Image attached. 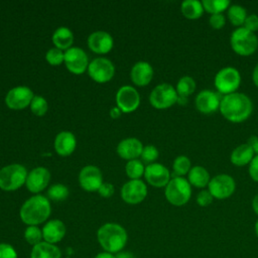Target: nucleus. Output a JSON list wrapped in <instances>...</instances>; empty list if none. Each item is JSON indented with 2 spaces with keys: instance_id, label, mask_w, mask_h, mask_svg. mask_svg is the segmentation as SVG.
<instances>
[{
  "instance_id": "37998d69",
  "label": "nucleus",
  "mask_w": 258,
  "mask_h": 258,
  "mask_svg": "<svg viewBox=\"0 0 258 258\" xmlns=\"http://www.w3.org/2000/svg\"><path fill=\"white\" fill-rule=\"evenodd\" d=\"M248 172L250 177L258 182V155H255L253 157V159L251 160V162L249 163V167H248Z\"/></svg>"
},
{
  "instance_id": "72a5a7b5",
  "label": "nucleus",
  "mask_w": 258,
  "mask_h": 258,
  "mask_svg": "<svg viewBox=\"0 0 258 258\" xmlns=\"http://www.w3.org/2000/svg\"><path fill=\"white\" fill-rule=\"evenodd\" d=\"M47 196L50 200H52L54 202H60V201H63L68 198L69 189L64 184L55 183V184H52L48 188Z\"/></svg>"
},
{
  "instance_id": "09e8293b",
  "label": "nucleus",
  "mask_w": 258,
  "mask_h": 258,
  "mask_svg": "<svg viewBox=\"0 0 258 258\" xmlns=\"http://www.w3.org/2000/svg\"><path fill=\"white\" fill-rule=\"evenodd\" d=\"M94 258H116V255L115 254H112V253H109V252H100L98 253Z\"/></svg>"
},
{
  "instance_id": "9b49d317",
  "label": "nucleus",
  "mask_w": 258,
  "mask_h": 258,
  "mask_svg": "<svg viewBox=\"0 0 258 258\" xmlns=\"http://www.w3.org/2000/svg\"><path fill=\"white\" fill-rule=\"evenodd\" d=\"M32 91L25 86H18L11 89L5 98V103L8 108L13 110H21L26 108L33 99Z\"/></svg>"
},
{
  "instance_id": "c85d7f7f",
  "label": "nucleus",
  "mask_w": 258,
  "mask_h": 258,
  "mask_svg": "<svg viewBox=\"0 0 258 258\" xmlns=\"http://www.w3.org/2000/svg\"><path fill=\"white\" fill-rule=\"evenodd\" d=\"M246 9L239 4H231L227 10V17L230 23L235 27H243L247 17Z\"/></svg>"
},
{
  "instance_id": "473e14b6",
  "label": "nucleus",
  "mask_w": 258,
  "mask_h": 258,
  "mask_svg": "<svg viewBox=\"0 0 258 258\" xmlns=\"http://www.w3.org/2000/svg\"><path fill=\"white\" fill-rule=\"evenodd\" d=\"M125 171L129 178L139 179L142 176V174H144L145 167L143 165V162H141V160L132 159L126 163Z\"/></svg>"
},
{
  "instance_id": "b1692460",
  "label": "nucleus",
  "mask_w": 258,
  "mask_h": 258,
  "mask_svg": "<svg viewBox=\"0 0 258 258\" xmlns=\"http://www.w3.org/2000/svg\"><path fill=\"white\" fill-rule=\"evenodd\" d=\"M255 153L249 143H243L238 145L233 149L230 155V161L236 166H245L249 165Z\"/></svg>"
},
{
  "instance_id": "412c9836",
  "label": "nucleus",
  "mask_w": 258,
  "mask_h": 258,
  "mask_svg": "<svg viewBox=\"0 0 258 258\" xmlns=\"http://www.w3.org/2000/svg\"><path fill=\"white\" fill-rule=\"evenodd\" d=\"M130 78L136 86H146L153 78V69L147 61H138L132 67Z\"/></svg>"
},
{
  "instance_id": "79ce46f5",
  "label": "nucleus",
  "mask_w": 258,
  "mask_h": 258,
  "mask_svg": "<svg viewBox=\"0 0 258 258\" xmlns=\"http://www.w3.org/2000/svg\"><path fill=\"white\" fill-rule=\"evenodd\" d=\"M243 27H245L246 29H248L252 32L257 31L258 30V15L255 13L247 15Z\"/></svg>"
},
{
  "instance_id": "f704fd0d",
  "label": "nucleus",
  "mask_w": 258,
  "mask_h": 258,
  "mask_svg": "<svg viewBox=\"0 0 258 258\" xmlns=\"http://www.w3.org/2000/svg\"><path fill=\"white\" fill-rule=\"evenodd\" d=\"M24 239L29 245L34 246L42 242V231L37 226H27L24 231Z\"/></svg>"
},
{
  "instance_id": "9d476101",
  "label": "nucleus",
  "mask_w": 258,
  "mask_h": 258,
  "mask_svg": "<svg viewBox=\"0 0 258 258\" xmlns=\"http://www.w3.org/2000/svg\"><path fill=\"white\" fill-rule=\"evenodd\" d=\"M88 73L90 77L97 83L109 82L115 73L114 64L111 60L105 57H98L93 59L88 66Z\"/></svg>"
},
{
  "instance_id": "5701e85b",
  "label": "nucleus",
  "mask_w": 258,
  "mask_h": 258,
  "mask_svg": "<svg viewBox=\"0 0 258 258\" xmlns=\"http://www.w3.org/2000/svg\"><path fill=\"white\" fill-rule=\"evenodd\" d=\"M77 146V140L75 135L69 131H62L58 133L54 140V148L57 154L61 156L71 155Z\"/></svg>"
},
{
  "instance_id": "f3484780",
  "label": "nucleus",
  "mask_w": 258,
  "mask_h": 258,
  "mask_svg": "<svg viewBox=\"0 0 258 258\" xmlns=\"http://www.w3.org/2000/svg\"><path fill=\"white\" fill-rule=\"evenodd\" d=\"M79 181L82 186L87 191H96L100 188L103 183V177L101 170L94 165H87L82 168Z\"/></svg>"
},
{
  "instance_id": "ea45409f",
  "label": "nucleus",
  "mask_w": 258,
  "mask_h": 258,
  "mask_svg": "<svg viewBox=\"0 0 258 258\" xmlns=\"http://www.w3.org/2000/svg\"><path fill=\"white\" fill-rule=\"evenodd\" d=\"M0 258H18V256L11 244L0 243Z\"/></svg>"
},
{
  "instance_id": "c03bdc74",
  "label": "nucleus",
  "mask_w": 258,
  "mask_h": 258,
  "mask_svg": "<svg viewBox=\"0 0 258 258\" xmlns=\"http://www.w3.org/2000/svg\"><path fill=\"white\" fill-rule=\"evenodd\" d=\"M98 192L101 197L104 198H110L113 196L114 194V186L112 183H108V182H103L102 185L100 186V188L98 189Z\"/></svg>"
},
{
  "instance_id": "a211bd4d",
  "label": "nucleus",
  "mask_w": 258,
  "mask_h": 258,
  "mask_svg": "<svg viewBox=\"0 0 258 258\" xmlns=\"http://www.w3.org/2000/svg\"><path fill=\"white\" fill-rule=\"evenodd\" d=\"M50 179L49 171L42 166H38L33 168L27 175L26 178V187L29 191L37 194L43 190Z\"/></svg>"
},
{
  "instance_id": "f8f14e48",
  "label": "nucleus",
  "mask_w": 258,
  "mask_h": 258,
  "mask_svg": "<svg viewBox=\"0 0 258 258\" xmlns=\"http://www.w3.org/2000/svg\"><path fill=\"white\" fill-rule=\"evenodd\" d=\"M147 196V186L140 179H131L121 188L122 200L130 205H137Z\"/></svg>"
},
{
  "instance_id": "2eb2a0df",
  "label": "nucleus",
  "mask_w": 258,
  "mask_h": 258,
  "mask_svg": "<svg viewBox=\"0 0 258 258\" xmlns=\"http://www.w3.org/2000/svg\"><path fill=\"white\" fill-rule=\"evenodd\" d=\"M64 63L67 69L75 74L81 75L88 68V56L80 47H71L64 52Z\"/></svg>"
},
{
  "instance_id": "de8ad7c7",
  "label": "nucleus",
  "mask_w": 258,
  "mask_h": 258,
  "mask_svg": "<svg viewBox=\"0 0 258 258\" xmlns=\"http://www.w3.org/2000/svg\"><path fill=\"white\" fill-rule=\"evenodd\" d=\"M252 81L254 83V85L258 88V62L256 63V66L253 69L252 72Z\"/></svg>"
},
{
  "instance_id": "aec40b11",
  "label": "nucleus",
  "mask_w": 258,
  "mask_h": 258,
  "mask_svg": "<svg viewBox=\"0 0 258 258\" xmlns=\"http://www.w3.org/2000/svg\"><path fill=\"white\" fill-rule=\"evenodd\" d=\"M89 48L96 53H107L113 47V38L106 31H95L88 37Z\"/></svg>"
},
{
  "instance_id": "49530a36",
  "label": "nucleus",
  "mask_w": 258,
  "mask_h": 258,
  "mask_svg": "<svg viewBox=\"0 0 258 258\" xmlns=\"http://www.w3.org/2000/svg\"><path fill=\"white\" fill-rule=\"evenodd\" d=\"M116 258H137V257L129 251H121L116 254Z\"/></svg>"
},
{
  "instance_id": "423d86ee",
  "label": "nucleus",
  "mask_w": 258,
  "mask_h": 258,
  "mask_svg": "<svg viewBox=\"0 0 258 258\" xmlns=\"http://www.w3.org/2000/svg\"><path fill=\"white\" fill-rule=\"evenodd\" d=\"M241 82V74L234 67H225L221 69L214 78V86L216 90L224 96L237 92Z\"/></svg>"
},
{
  "instance_id": "58836bf2",
  "label": "nucleus",
  "mask_w": 258,
  "mask_h": 258,
  "mask_svg": "<svg viewBox=\"0 0 258 258\" xmlns=\"http://www.w3.org/2000/svg\"><path fill=\"white\" fill-rule=\"evenodd\" d=\"M214 201V197L211 195V192L208 189H202L198 192L196 197V202L200 207H208L210 206Z\"/></svg>"
},
{
  "instance_id": "ddd939ff",
  "label": "nucleus",
  "mask_w": 258,
  "mask_h": 258,
  "mask_svg": "<svg viewBox=\"0 0 258 258\" xmlns=\"http://www.w3.org/2000/svg\"><path fill=\"white\" fill-rule=\"evenodd\" d=\"M117 107L124 113L135 111L140 104L139 93L131 86L121 87L116 94Z\"/></svg>"
},
{
  "instance_id": "3c124183",
  "label": "nucleus",
  "mask_w": 258,
  "mask_h": 258,
  "mask_svg": "<svg viewBox=\"0 0 258 258\" xmlns=\"http://www.w3.org/2000/svg\"><path fill=\"white\" fill-rule=\"evenodd\" d=\"M252 209H253L254 213L258 216V194L255 195L252 200Z\"/></svg>"
},
{
  "instance_id": "393cba45",
  "label": "nucleus",
  "mask_w": 258,
  "mask_h": 258,
  "mask_svg": "<svg viewBox=\"0 0 258 258\" xmlns=\"http://www.w3.org/2000/svg\"><path fill=\"white\" fill-rule=\"evenodd\" d=\"M30 258H61V251L56 245L42 241L32 246Z\"/></svg>"
},
{
  "instance_id": "a19ab883",
  "label": "nucleus",
  "mask_w": 258,
  "mask_h": 258,
  "mask_svg": "<svg viewBox=\"0 0 258 258\" xmlns=\"http://www.w3.org/2000/svg\"><path fill=\"white\" fill-rule=\"evenodd\" d=\"M209 24L214 29H221L226 24V17L223 13L218 14H212L209 18Z\"/></svg>"
},
{
  "instance_id": "6e6552de",
  "label": "nucleus",
  "mask_w": 258,
  "mask_h": 258,
  "mask_svg": "<svg viewBox=\"0 0 258 258\" xmlns=\"http://www.w3.org/2000/svg\"><path fill=\"white\" fill-rule=\"evenodd\" d=\"M178 95L175 88L169 84L157 85L150 93L149 102L155 109H167L177 103Z\"/></svg>"
},
{
  "instance_id": "7ed1b4c3",
  "label": "nucleus",
  "mask_w": 258,
  "mask_h": 258,
  "mask_svg": "<svg viewBox=\"0 0 258 258\" xmlns=\"http://www.w3.org/2000/svg\"><path fill=\"white\" fill-rule=\"evenodd\" d=\"M50 212L51 207L48 199L36 195L24 202L19 215L24 224L28 226H37L48 219Z\"/></svg>"
},
{
  "instance_id": "f03ea898",
  "label": "nucleus",
  "mask_w": 258,
  "mask_h": 258,
  "mask_svg": "<svg viewBox=\"0 0 258 258\" xmlns=\"http://www.w3.org/2000/svg\"><path fill=\"white\" fill-rule=\"evenodd\" d=\"M97 240L105 252L117 254L126 246L128 235L121 225L106 223L98 229Z\"/></svg>"
},
{
  "instance_id": "0eeeda50",
  "label": "nucleus",
  "mask_w": 258,
  "mask_h": 258,
  "mask_svg": "<svg viewBox=\"0 0 258 258\" xmlns=\"http://www.w3.org/2000/svg\"><path fill=\"white\" fill-rule=\"evenodd\" d=\"M26 168L18 163L9 164L0 170V188L3 190H15L26 182Z\"/></svg>"
},
{
  "instance_id": "dca6fc26",
  "label": "nucleus",
  "mask_w": 258,
  "mask_h": 258,
  "mask_svg": "<svg viewBox=\"0 0 258 258\" xmlns=\"http://www.w3.org/2000/svg\"><path fill=\"white\" fill-rule=\"evenodd\" d=\"M144 176L146 181L154 187L166 186L170 180V172L161 163H151L145 167Z\"/></svg>"
},
{
  "instance_id": "603ef678",
  "label": "nucleus",
  "mask_w": 258,
  "mask_h": 258,
  "mask_svg": "<svg viewBox=\"0 0 258 258\" xmlns=\"http://www.w3.org/2000/svg\"><path fill=\"white\" fill-rule=\"evenodd\" d=\"M254 231H255L256 237L258 238V219H257V220H256V222H255V225H254Z\"/></svg>"
},
{
  "instance_id": "c9c22d12",
  "label": "nucleus",
  "mask_w": 258,
  "mask_h": 258,
  "mask_svg": "<svg viewBox=\"0 0 258 258\" xmlns=\"http://www.w3.org/2000/svg\"><path fill=\"white\" fill-rule=\"evenodd\" d=\"M47 102L41 96H34L30 103V110L36 116H43L47 111Z\"/></svg>"
},
{
  "instance_id": "8fccbe9b",
  "label": "nucleus",
  "mask_w": 258,
  "mask_h": 258,
  "mask_svg": "<svg viewBox=\"0 0 258 258\" xmlns=\"http://www.w3.org/2000/svg\"><path fill=\"white\" fill-rule=\"evenodd\" d=\"M121 113H122V111H121V110H120L118 107H115V108H112V109H111V112H110V116H111L112 118L116 119V118H119V117H120Z\"/></svg>"
},
{
  "instance_id": "cd10ccee",
  "label": "nucleus",
  "mask_w": 258,
  "mask_h": 258,
  "mask_svg": "<svg viewBox=\"0 0 258 258\" xmlns=\"http://www.w3.org/2000/svg\"><path fill=\"white\" fill-rule=\"evenodd\" d=\"M74 41L73 32L67 27L57 28L52 34V42L58 49H69L71 48Z\"/></svg>"
},
{
  "instance_id": "2f4dec72",
  "label": "nucleus",
  "mask_w": 258,
  "mask_h": 258,
  "mask_svg": "<svg viewBox=\"0 0 258 258\" xmlns=\"http://www.w3.org/2000/svg\"><path fill=\"white\" fill-rule=\"evenodd\" d=\"M190 159L185 155L177 156L172 163V169L174 172V176H184L187 174L191 168Z\"/></svg>"
},
{
  "instance_id": "20e7f679",
  "label": "nucleus",
  "mask_w": 258,
  "mask_h": 258,
  "mask_svg": "<svg viewBox=\"0 0 258 258\" xmlns=\"http://www.w3.org/2000/svg\"><path fill=\"white\" fill-rule=\"evenodd\" d=\"M230 44L233 51L241 56H249L258 48V37L245 27L236 28L230 36Z\"/></svg>"
},
{
  "instance_id": "6ab92c4d",
  "label": "nucleus",
  "mask_w": 258,
  "mask_h": 258,
  "mask_svg": "<svg viewBox=\"0 0 258 258\" xmlns=\"http://www.w3.org/2000/svg\"><path fill=\"white\" fill-rule=\"evenodd\" d=\"M42 231V237L43 241L50 243V244H56L60 242L67 233L66 225L62 221L53 219L48 222H46L41 229Z\"/></svg>"
},
{
  "instance_id": "bb28decb",
  "label": "nucleus",
  "mask_w": 258,
  "mask_h": 258,
  "mask_svg": "<svg viewBox=\"0 0 258 258\" xmlns=\"http://www.w3.org/2000/svg\"><path fill=\"white\" fill-rule=\"evenodd\" d=\"M181 14L189 20L199 19L204 14V7L202 1L199 0H185L180 5Z\"/></svg>"
},
{
  "instance_id": "e433bc0d",
  "label": "nucleus",
  "mask_w": 258,
  "mask_h": 258,
  "mask_svg": "<svg viewBox=\"0 0 258 258\" xmlns=\"http://www.w3.org/2000/svg\"><path fill=\"white\" fill-rule=\"evenodd\" d=\"M158 155H159L158 150L154 145H146L143 147V150L140 156L142 158V161L147 163L148 165V164L154 163V161L158 158Z\"/></svg>"
},
{
  "instance_id": "7c9ffc66",
  "label": "nucleus",
  "mask_w": 258,
  "mask_h": 258,
  "mask_svg": "<svg viewBox=\"0 0 258 258\" xmlns=\"http://www.w3.org/2000/svg\"><path fill=\"white\" fill-rule=\"evenodd\" d=\"M202 4L204 10L212 15L223 13L224 11L228 10L231 2L229 0H203Z\"/></svg>"
},
{
  "instance_id": "1a4fd4ad",
  "label": "nucleus",
  "mask_w": 258,
  "mask_h": 258,
  "mask_svg": "<svg viewBox=\"0 0 258 258\" xmlns=\"http://www.w3.org/2000/svg\"><path fill=\"white\" fill-rule=\"evenodd\" d=\"M236 189L235 179L227 173H220L213 177L208 184V190L217 200H225L230 198Z\"/></svg>"
},
{
  "instance_id": "4c0bfd02",
  "label": "nucleus",
  "mask_w": 258,
  "mask_h": 258,
  "mask_svg": "<svg viewBox=\"0 0 258 258\" xmlns=\"http://www.w3.org/2000/svg\"><path fill=\"white\" fill-rule=\"evenodd\" d=\"M45 58L49 64L58 66L62 61H64V53L56 47L50 48L47 50V52L45 54Z\"/></svg>"
},
{
  "instance_id": "4468645a",
  "label": "nucleus",
  "mask_w": 258,
  "mask_h": 258,
  "mask_svg": "<svg viewBox=\"0 0 258 258\" xmlns=\"http://www.w3.org/2000/svg\"><path fill=\"white\" fill-rule=\"evenodd\" d=\"M220 95L217 92L208 89L201 91L195 99V105L197 110L205 115L217 112L220 109Z\"/></svg>"
},
{
  "instance_id": "4be33fe9",
  "label": "nucleus",
  "mask_w": 258,
  "mask_h": 258,
  "mask_svg": "<svg viewBox=\"0 0 258 258\" xmlns=\"http://www.w3.org/2000/svg\"><path fill=\"white\" fill-rule=\"evenodd\" d=\"M143 145L137 138H126L122 140L117 146V153L120 157L128 160L136 159L141 155Z\"/></svg>"
},
{
  "instance_id": "39448f33",
  "label": "nucleus",
  "mask_w": 258,
  "mask_h": 258,
  "mask_svg": "<svg viewBox=\"0 0 258 258\" xmlns=\"http://www.w3.org/2000/svg\"><path fill=\"white\" fill-rule=\"evenodd\" d=\"M164 196L170 205L184 206L191 198V185L185 177L174 176L165 186Z\"/></svg>"
},
{
  "instance_id": "a18cd8bd",
  "label": "nucleus",
  "mask_w": 258,
  "mask_h": 258,
  "mask_svg": "<svg viewBox=\"0 0 258 258\" xmlns=\"http://www.w3.org/2000/svg\"><path fill=\"white\" fill-rule=\"evenodd\" d=\"M248 143L251 145L255 155H258V137L256 136H251Z\"/></svg>"
},
{
  "instance_id": "c756f323",
  "label": "nucleus",
  "mask_w": 258,
  "mask_h": 258,
  "mask_svg": "<svg viewBox=\"0 0 258 258\" xmlns=\"http://www.w3.org/2000/svg\"><path fill=\"white\" fill-rule=\"evenodd\" d=\"M196 88L197 84L195 79L190 76H183L178 80L175 90L177 92L178 97L186 99L196 91Z\"/></svg>"
},
{
  "instance_id": "f257e3e1",
  "label": "nucleus",
  "mask_w": 258,
  "mask_h": 258,
  "mask_svg": "<svg viewBox=\"0 0 258 258\" xmlns=\"http://www.w3.org/2000/svg\"><path fill=\"white\" fill-rule=\"evenodd\" d=\"M219 111L226 120L232 123H241L251 116L253 104L246 94L235 92L221 98Z\"/></svg>"
},
{
  "instance_id": "a878e982",
  "label": "nucleus",
  "mask_w": 258,
  "mask_h": 258,
  "mask_svg": "<svg viewBox=\"0 0 258 258\" xmlns=\"http://www.w3.org/2000/svg\"><path fill=\"white\" fill-rule=\"evenodd\" d=\"M187 180L191 186L204 188L208 186L211 180V175L207 168H205L204 166L195 165L190 168L189 172L187 173Z\"/></svg>"
}]
</instances>
